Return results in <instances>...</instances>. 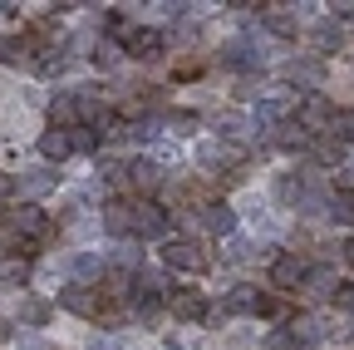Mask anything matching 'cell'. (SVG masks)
<instances>
[{
  "mask_svg": "<svg viewBox=\"0 0 354 350\" xmlns=\"http://www.w3.org/2000/svg\"><path fill=\"white\" fill-rule=\"evenodd\" d=\"M202 222H207V232H212V237H232L236 212H232L227 202H202Z\"/></svg>",
  "mask_w": 354,
  "mask_h": 350,
  "instance_id": "obj_11",
  "label": "cell"
},
{
  "mask_svg": "<svg viewBox=\"0 0 354 350\" xmlns=\"http://www.w3.org/2000/svg\"><path fill=\"white\" fill-rule=\"evenodd\" d=\"M74 153V139L64 134V128H44L39 134V158H50V163H64Z\"/></svg>",
  "mask_w": 354,
  "mask_h": 350,
  "instance_id": "obj_13",
  "label": "cell"
},
{
  "mask_svg": "<svg viewBox=\"0 0 354 350\" xmlns=\"http://www.w3.org/2000/svg\"><path fill=\"white\" fill-rule=\"evenodd\" d=\"M10 232H15V242L25 247V252H35V242H44V237H50V217H44L39 207H15L10 212Z\"/></svg>",
  "mask_w": 354,
  "mask_h": 350,
  "instance_id": "obj_3",
  "label": "cell"
},
{
  "mask_svg": "<svg viewBox=\"0 0 354 350\" xmlns=\"http://www.w3.org/2000/svg\"><path fill=\"white\" fill-rule=\"evenodd\" d=\"M123 45H128L133 60H158V55H162V35H158V30H133Z\"/></svg>",
  "mask_w": 354,
  "mask_h": 350,
  "instance_id": "obj_14",
  "label": "cell"
},
{
  "mask_svg": "<svg viewBox=\"0 0 354 350\" xmlns=\"http://www.w3.org/2000/svg\"><path fill=\"white\" fill-rule=\"evenodd\" d=\"M221 64L251 74V69H261V64H266V50H256L251 40H227V45H221Z\"/></svg>",
  "mask_w": 354,
  "mask_h": 350,
  "instance_id": "obj_5",
  "label": "cell"
},
{
  "mask_svg": "<svg viewBox=\"0 0 354 350\" xmlns=\"http://www.w3.org/2000/svg\"><path fill=\"white\" fill-rule=\"evenodd\" d=\"M266 30H271V35H281V40H295V30H300V20H295V10H286V6H276V10H266Z\"/></svg>",
  "mask_w": 354,
  "mask_h": 350,
  "instance_id": "obj_21",
  "label": "cell"
},
{
  "mask_svg": "<svg viewBox=\"0 0 354 350\" xmlns=\"http://www.w3.org/2000/svg\"><path fill=\"white\" fill-rule=\"evenodd\" d=\"M162 261H167L172 272H207L212 267V252L202 242H192V237H172L162 247Z\"/></svg>",
  "mask_w": 354,
  "mask_h": 350,
  "instance_id": "obj_2",
  "label": "cell"
},
{
  "mask_svg": "<svg viewBox=\"0 0 354 350\" xmlns=\"http://www.w3.org/2000/svg\"><path fill=\"white\" fill-rule=\"evenodd\" d=\"M15 350H50L44 340H35V335H25V340H15Z\"/></svg>",
  "mask_w": 354,
  "mask_h": 350,
  "instance_id": "obj_34",
  "label": "cell"
},
{
  "mask_svg": "<svg viewBox=\"0 0 354 350\" xmlns=\"http://www.w3.org/2000/svg\"><path fill=\"white\" fill-rule=\"evenodd\" d=\"M300 281H305V261H300V256H290V252H286V256H276V261H271V286L290 291V286H300Z\"/></svg>",
  "mask_w": 354,
  "mask_h": 350,
  "instance_id": "obj_9",
  "label": "cell"
},
{
  "mask_svg": "<svg viewBox=\"0 0 354 350\" xmlns=\"http://www.w3.org/2000/svg\"><path fill=\"white\" fill-rule=\"evenodd\" d=\"M74 148H99V134H94V128H74Z\"/></svg>",
  "mask_w": 354,
  "mask_h": 350,
  "instance_id": "obj_33",
  "label": "cell"
},
{
  "mask_svg": "<svg viewBox=\"0 0 354 350\" xmlns=\"http://www.w3.org/2000/svg\"><path fill=\"white\" fill-rule=\"evenodd\" d=\"M15 188H20V193H30V198H39V193H50V188H55V173H50V168H39V173H25V178H20Z\"/></svg>",
  "mask_w": 354,
  "mask_h": 350,
  "instance_id": "obj_23",
  "label": "cell"
},
{
  "mask_svg": "<svg viewBox=\"0 0 354 350\" xmlns=\"http://www.w3.org/2000/svg\"><path fill=\"white\" fill-rule=\"evenodd\" d=\"M310 193H315V188H310V183L300 178V173H286V178L276 183V198H281L286 207H295V212L305 207V198H310Z\"/></svg>",
  "mask_w": 354,
  "mask_h": 350,
  "instance_id": "obj_15",
  "label": "cell"
},
{
  "mask_svg": "<svg viewBox=\"0 0 354 350\" xmlns=\"http://www.w3.org/2000/svg\"><path fill=\"white\" fill-rule=\"evenodd\" d=\"M10 188H15V183H10V178H6V173H0V193H10Z\"/></svg>",
  "mask_w": 354,
  "mask_h": 350,
  "instance_id": "obj_36",
  "label": "cell"
},
{
  "mask_svg": "<svg viewBox=\"0 0 354 350\" xmlns=\"http://www.w3.org/2000/svg\"><path fill=\"white\" fill-rule=\"evenodd\" d=\"M335 306H339V311H354V281H339V291H335Z\"/></svg>",
  "mask_w": 354,
  "mask_h": 350,
  "instance_id": "obj_32",
  "label": "cell"
},
{
  "mask_svg": "<svg viewBox=\"0 0 354 350\" xmlns=\"http://www.w3.org/2000/svg\"><path fill=\"white\" fill-rule=\"evenodd\" d=\"M30 281V261L25 256H0V286H25Z\"/></svg>",
  "mask_w": 354,
  "mask_h": 350,
  "instance_id": "obj_22",
  "label": "cell"
},
{
  "mask_svg": "<svg viewBox=\"0 0 354 350\" xmlns=\"http://www.w3.org/2000/svg\"><path fill=\"white\" fill-rule=\"evenodd\" d=\"M64 272H69L79 286H99V281H104V261H99L94 252H79V256L64 261Z\"/></svg>",
  "mask_w": 354,
  "mask_h": 350,
  "instance_id": "obj_7",
  "label": "cell"
},
{
  "mask_svg": "<svg viewBox=\"0 0 354 350\" xmlns=\"http://www.w3.org/2000/svg\"><path fill=\"white\" fill-rule=\"evenodd\" d=\"M315 158H320V163H335V168H339V163H344V148H339L335 139H325V143H315Z\"/></svg>",
  "mask_w": 354,
  "mask_h": 350,
  "instance_id": "obj_30",
  "label": "cell"
},
{
  "mask_svg": "<svg viewBox=\"0 0 354 350\" xmlns=\"http://www.w3.org/2000/svg\"><path fill=\"white\" fill-rule=\"evenodd\" d=\"M325 139H335L339 148H344V143H354V109H335V114H330Z\"/></svg>",
  "mask_w": 354,
  "mask_h": 350,
  "instance_id": "obj_20",
  "label": "cell"
},
{
  "mask_svg": "<svg viewBox=\"0 0 354 350\" xmlns=\"http://www.w3.org/2000/svg\"><path fill=\"white\" fill-rule=\"evenodd\" d=\"M261 350H300V345H295V335H290V331H271V335L261 340Z\"/></svg>",
  "mask_w": 354,
  "mask_h": 350,
  "instance_id": "obj_29",
  "label": "cell"
},
{
  "mask_svg": "<svg viewBox=\"0 0 354 350\" xmlns=\"http://www.w3.org/2000/svg\"><path fill=\"white\" fill-rule=\"evenodd\" d=\"M310 296H335L339 291V277H335V267H305V281H300Z\"/></svg>",
  "mask_w": 354,
  "mask_h": 350,
  "instance_id": "obj_18",
  "label": "cell"
},
{
  "mask_svg": "<svg viewBox=\"0 0 354 350\" xmlns=\"http://www.w3.org/2000/svg\"><path fill=\"white\" fill-rule=\"evenodd\" d=\"M335 188H339V198H354V158H344L335 168Z\"/></svg>",
  "mask_w": 354,
  "mask_h": 350,
  "instance_id": "obj_25",
  "label": "cell"
},
{
  "mask_svg": "<svg viewBox=\"0 0 354 350\" xmlns=\"http://www.w3.org/2000/svg\"><path fill=\"white\" fill-rule=\"evenodd\" d=\"M330 20H354V6H335V15Z\"/></svg>",
  "mask_w": 354,
  "mask_h": 350,
  "instance_id": "obj_35",
  "label": "cell"
},
{
  "mask_svg": "<svg viewBox=\"0 0 354 350\" xmlns=\"http://www.w3.org/2000/svg\"><path fill=\"white\" fill-rule=\"evenodd\" d=\"M128 222H133V202L128 198H109L104 202V232L109 237H128Z\"/></svg>",
  "mask_w": 354,
  "mask_h": 350,
  "instance_id": "obj_10",
  "label": "cell"
},
{
  "mask_svg": "<svg viewBox=\"0 0 354 350\" xmlns=\"http://www.w3.org/2000/svg\"><path fill=\"white\" fill-rule=\"evenodd\" d=\"M344 256H349V261H354V242H344Z\"/></svg>",
  "mask_w": 354,
  "mask_h": 350,
  "instance_id": "obj_37",
  "label": "cell"
},
{
  "mask_svg": "<svg viewBox=\"0 0 354 350\" xmlns=\"http://www.w3.org/2000/svg\"><path fill=\"white\" fill-rule=\"evenodd\" d=\"M59 306H64V311L88 316V321H99V316H104V291H88V286H64V291H59Z\"/></svg>",
  "mask_w": 354,
  "mask_h": 350,
  "instance_id": "obj_6",
  "label": "cell"
},
{
  "mask_svg": "<svg viewBox=\"0 0 354 350\" xmlns=\"http://www.w3.org/2000/svg\"><path fill=\"white\" fill-rule=\"evenodd\" d=\"M162 183V168L153 163V158H133L128 163V188H138V193H153Z\"/></svg>",
  "mask_w": 354,
  "mask_h": 350,
  "instance_id": "obj_12",
  "label": "cell"
},
{
  "mask_svg": "<svg viewBox=\"0 0 354 350\" xmlns=\"http://www.w3.org/2000/svg\"><path fill=\"white\" fill-rule=\"evenodd\" d=\"M286 79H290V84H310V89H320V84H325V64H320V60H290V64H286Z\"/></svg>",
  "mask_w": 354,
  "mask_h": 350,
  "instance_id": "obj_17",
  "label": "cell"
},
{
  "mask_svg": "<svg viewBox=\"0 0 354 350\" xmlns=\"http://www.w3.org/2000/svg\"><path fill=\"white\" fill-rule=\"evenodd\" d=\"M44 316H50V306H44V301H35V296H25V301H20V321H30V326H39Z\"/></svg>",
  "mask_w": 354,
  "mask_h": 350,
  "instance_id": "obj_26",
  "label": "cell"
},
{
  "mask_svg": "<svg viewBox=\"0 0 354 350\" xmlns=\"http://www.w3.org/2000/svg\"><path fill=\"white\" fill-rule=\"evenodd\" d=\"M197 163H202L207 173H216L221 163H232V148H221V143H202V148H197Z\"/></svg>",
  "mask_w": 354,
  "mask_h": 350,
  "instance_id": "obj_24",
  "label": "cell"
},
{
  "mask_svg": "<svg viewBox=\"0 0 354 350\" xmlns=\"http://www.w3.org/2000/svg\"><path fill=\"white\" fill-rule=\"evenodd\" d=\"M94 64H99V69H113V64H118V45H99V50H94Z\"/></svg>",
  "mask_w": 354,
  "mask_h": 350,
  "instance_id": "obj_31",
  "label": "cell"
},
{
  "mask_svg": "<svg viewBox=\"0 0 354 350\" xmlns=\"http://www.w3.org/2000/svg\"><path fill=\"white\" fill-rule=\"evenodd\" d=\"M216 134H221V139H241V134H246V123H241L236 114H221V119H216Z\"/></svg>",
  "mask_w": 354,
  "mask_h": 350,
  "instance_id": "obj_27",
  "label": "cell"
},
{
  "mask_svg": "<svg viewBox=\"0 0 354 350\" xmlns=\"http://www.w3.org/2000/svg\"><path fill=\"white\" fill-rule=\"evenodd\" d=\"M330 114H335V104L330 99H305L300 109H295V128H300V134L310 139V134H325V128H330Z\"/></svg>",
  "mask_w": 354,
  "mask_h": 350,
  "instance_id": "obj_4",
  "label": "cell"
},
{
  "mask_svg": "<svg viewBox=\"0 0 354 350\" xmlns=\"http://www.w3.org/2000/svg\"><path fill=\"white\" fill-rule=\"evenodd\" d=\"M310 40H315V50H320V55H335V50L344 45V30H339L335 20H320L315 30H310Z\"/></svg>",
  "mask_w": 354,
  "mask_h": 350,
  "instance_id": "obj_19",
  "label": "cell"
},
{
  "mask_svg": "<svg viewBox=\"0 0 354 350\" xmlns=\"http://www.w3.org/2000/svg\"><path fill=\"white\" fill-rule=\"evenodd\" d=\"M330 217H335V222H344V227H354V198H335V202H330Z\"/></svg>",
  "mask_w": 354,
  "mask_h": 350,
  "instance_id": "obj_28",
  "label": "cell"
},
{
  "mask_svg": "<svg viewBox=\"0 0 354 350\" xmlns=\"http://www.w3.org/2000/svg\"><path fill=\"white\" fill-rule=\"evenodd\" d=\"M50 123H55V128H64V134H74V128H79V99H74V94L50 99Z\"/></svg>",
  "mask_w": 354,
  "mask_h": 350,
  "instance_id": "obj_16",
  "label": "cell"
},
{
  "mask_svg": "<svg viewBox=\"0 0 354 350\" xmlns=\"http://www.w3.org/2000/svg\"><path fill=\"white\" fill-rule=\"evenodd\" d=\"M167 207H158L153 198H133V222H128V237H138V242H153L167 232Z\"/></svg>",
  "mask_w": 354,
  "mask_h": 350,
  "instance_id": "obj_1",
  "label": "cell"
},
{
  "mask_svg": "<svg viewBox=\"0 0 354 350\" xmlns=\"http://www.w3.org/2000/svg\"><path fill=\"white\" fill-rule=\"evenodd\" d=\"M167 311L183 321V326L207 321V306H202V296H192V291H167Z\"/></svg>",
  "mask_w": 354,
  "mask_h": 350,
  "instance_id": "obj_8",
  "label": "cell"
}]
</instances>
